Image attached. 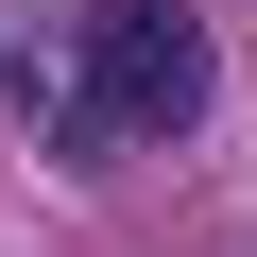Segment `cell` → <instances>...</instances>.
Segmentation results:
<instances>
[{"mask_svg": "<svg viewBox=\"0 0 257 257\" xmlns=\"http://www.w3.org/2000/svg\"><path fill=\"white\" fill-rule=\"evenodd\" d=\"M69 120H86V138H189V120H206V18H189V0H86Z\"/></svg>", "mask_w": 257, "mask_h": 257, "instance_id": "6da1fadb", "label": "cell"}]
</instances>
